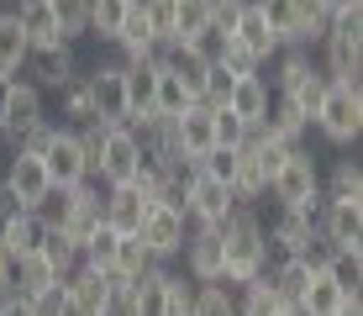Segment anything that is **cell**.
Wrapping results in <instances>:
<instances>
[{"instance_id": "obj_1", "label": "cell", "mask_w": 363, "mask_h": 316, "mask_svg": "<svg viewBox=\"0 0 363 316\" xmlns=\"http://www.w3.org/2000/svg\"><path fill=\"white\" fill-rule=\"evenodd\" d=\"M216 232H221V258H227V285H247L269 269V258H274L269 232H264L253 206H232Z\"/></svg>"}, {"instance_id": "obj_2", "label": "cell", "mask_w": 363, "mask_h": 316, "mask_svg": "<svg viewBox=\"0 0 363 316\" xmlns=\"http://www.w3.org/2000/svg\"><path fill=\"white\" fill-rule=\"evenodd\" d=\"M43 217H48V227H53L58 237H69L74 248H84L95 237V227H100V185L84 180L74 190H58V195L43 206Z\"/></svg>"}, {"instance_id": "obj_3", "label": "cell", "mask_w": 363, "mask_h": 316, "mask_svg": "<svg viewBox=\"0 0 363 316\" xmlns=\"http://www.w3.org/2000/svg\"><path fill=\"white\" fill-rule=\"evenodd\" d=\"M143 169V143L132 126H100V143L90 148V180L100 185H132Z\"/></svg>"}, {"instance_id": "obj_4", "label": "cell", "mask_w": 363, "mask_h": 316, "mask_svg": "<svg viewBox=\"0 0 363 316\" xmlns=\"http://www.w3.org/2000/svg\"><path fill=\"white\" fill-rule=\"evenodd\" d=\"M316 132L327 137L332 148H347V143H358V132H363V85H332L327 80V95H321V106H316Z\"/></svg>"}, {"instance_id": "obj_5", "label": "cell", "mask_w": 363, "mask_h": 316, "mask_svg": "<svg viewBox=\"0 0 363 316\" xmlns=\"http://www.w3.org/2000/svg\"><path fill=\"white\" fill-rule=\"evenodd\" d=\"M321 48H327L321 74H327L332 85H358V74H363V11L337 16L327 27V37H321Z\"/></svg>"}, {"instance_id": "obj_6", "label": "cell", "mask_w": 363, "mask_h": 316, "mask_svg": "<svg viewBox=\"0 0 363 316\" xmlns=\"http://www.w3.org/2000/svg\"><path fill=\"white\" fill-rule=\"evenodd\" d=\"M269 195L279 200V206L316 211L321 206V169H316V158H311L306 148H290V153L279 158V169H274V180H269Z\"/></svg>"}, {"instance_id": "obj_7", "label": "cell", "mask_w": 363, "mask_h": 316, "mask_svg": "<svg viewBox=\"0 0 363 316\" xmlns=\"http://www.w3.org/2000/svg\"><path fill=\"white\" fill-rule=\"evenodd\" d=\"M279 95L290 100V106H300L306 116H316L321 95H327V74L311 63L306 48H284V63H279Z\"/></svg>"}, {"instance_id": "obj_8", "label": "cell", "mask_w": 363, "mask_h": 316, "mask_svg": "<svg viewBox=\"0 0 363 316\" xmlns=\"http://www.w3.org/2000/svg\"><path fill=\"white\" fill-rule=\"evenodd\" d=\"M37 158H43V169H48V180H53V190H74V185L90 180V158H84L79 132H74V126H53V137H48V148H43Z\"/></svg>"}, {"instance_id": "obj_9", "label": "cell", "mask_w": 363, "mask_h": 316, "mask_svg": "<svg viewBox=\"0 0 363 316\" xmlns=\"http://www.w3.org/2000/svg\"><path fill=\"white\" fill-rule=\"evenodd\" d=\"M137 237H143V248L153 253V263H169L184 253V237H190V217L184 211H169V206H147L143 227H137Z\"/></svg>"}, {"instance_id": "obj_10", "label": "cell", "mask_w": 363, "mask_h": 316, "mask_svg": "<svg viewBox=\"0 0 363 316\" xmlns=\"http://www.w3.org/2000/svg\"><path fill=\"white\" fill-rule=\"evenodd\" d=\"M316 227L342 258H363V206L358 200H321Z\"/></svg>"}, {"instance_id": "obj_11", "label": "cell", "mask_w": 363, "mask_h": 316, "mask_svg": "<svg viewBox=\"0 0 363 316\" xmlns=\"http://www.w3.org/2000/svg\"><path fill=\"white\" fill-rule=\"evenodd\" d=\"M84 90H90L95 121L127 126V74H121V63H95V69L84 74Z\"/></svg>"}, {"instance_id": "obj_12", "label": "cell", "mask_w": 363, "mask_h": 316, "mask_svg": "<svg viewBox=\"0 0 363 316\" xmlns=\"http://www.w3.org/2000/svg\"><path fill=\"white\" fill-rule=\"evenodd\" d=\"M37 121H48L43 90H37L32 80H11V85H6V100H0V137H6V143H16V137H27Z\"/></svg>"}, {"instance_id": "obj_13", "label": "cell", "mask_w": 363, "mask_h": 316, "mask_svg": "<svg viewBox=\"0 0 363 316\" xmlns=\"http://www.w3.org/2000/svg\"><path fill=\"white\" fill-rule=\"evenodd\" d=\"M6 190L16 195V206L21 211H43L48 200L58 195L53 180H48V169H43V158L37 153H11V169H6Z\"/></svg>"}, {"instance_id": "obj_14", "label": "cell", "mask_w": 363, "mask_h": 316, "mask_svg": "<svg viewBox=\"0 0 363 316\" xmlns=\"http://www.w3.org/2000/svg\"><path fill=\"white\" fill-rule=\"evenodd\" d=\"M158 58H121V74H127V126L137 132V126L153 121V85H158Z\"/></svg>"}, {"instance_id": "obj_15", "label": "cell", "mask_w": 363, "mask_h": 316, "mask_svg": "<svg viewBox=\"0 0 363 316\" xmlns=\"http://www.w3.org/2000/svg\"><path fill=\"white\" fill-rule=\"evenodd\" d=\"M184 269H190L195 285H211V280H227V258H221V232L216 227H190L184 237Z\"/></svg>"}, {"instance_id": "obj_16", "label": "cell", "mask_w": 363, "mask_h": 316, "mask_svg": "<svg viewBox=\"0 0 363 316\" xmlns=\"http://www.w3.org/2000/svg\"><path fill=\"white\" fill-rule=\"evenodd\" d=\"M147 206H153V200H147L137 185H106V195H100V222H106L116 237H132L137 227H143Z\"/></svg>"}, {"instance_id": "obj_17", "label": "cell", "mask_w": 363, "mask_h": 316, "mask_svg": "<svg viewBox=\"0 0 363 316\" xmlns=\"http://www.w3.org/2000/svg\"><path fill=\"white\" fill-rule=\"evenodd\" d=\"M232 206H237V195H232V190L221 185V180H206V174L195 169L190 195H184V217H190L195 227H221Z\"/></svg>"}, {"instance_id": "obj_18", "label": "cell", "mask_w": 363, "mask_h": 316, "mask_svg": "<svg viewBox=\"0 0 363 316\" xmlns=\"http://www.w3.org/2000/svg\"><path fill=\"white\" fill-rule=\"evenodd\" d=\"M27 69L37 74V90H64V85L79 80V53H74V43H53V48H37L27 58Z\"/></svg>"}, {"instance_id": "obj_19", "label": "cell", "mask_w": 363, "mask_h": 316, "mask_svg": "<svg viewBox=\"0 0 363 316\" xmlns=\"http://www.w3.org/2000/svg\"><path fill=\"white\" fill-rule=\"evenodd\" d=\"M121 311L127 316H169V269L153 263L147 274H137L121 295Z\"/></svg>"}, {"instance_id": "obj_20", "label": "cell", "mask_w": 363, "mask_h": 316, "mask_svg": "<svg viewBox=\"0 0 363 316\" xmlns=\"http://www.w3.org/2000/svg\"><path fill=\"white\" fill-rule=\"evenodd\" d=\"M221 111H232L247 132H258V126H264V116H269V80H264V74H237L232 100H227Z\"/></svg>"}, {"instance_id": "obj_21", "label": "cell", "mask_w": 363, "mask_h": 316, "mask_svg": "<svg viewBox=\"0 0 363 316\" xmlns=\"http://www.w3.org/2000/svg\"><path fill=\"white\" fill-rule=\"evenodd\" d=\"M316 211H321V206H316ZM316 211H306V206H279L274 227H264V232H269V253H279V258H295L300 243L311 237V227H316Z\"/></svg>"}, {"instance_id": "obj_22", "label": "cell", "mask_w": 363, "mask_h": 316, "mask_svg": "<svg viewBox=\"0 0 363 316\" xmlns=\"http://www.w3.org/2000/svg\"><path fill=\"white\" fill-rule=\"evenodd\" d=\"M174 137H179L184 158H206L211 148H216V111L195 100L184 116H174Z\"/></svg>"}, {"instance_id": "obj_23", "label": "cell", "mask_w": 363, "mask_h": 316, "mask_svg": "<svg viewBox=\"0 0 363 316\" xmlns=\"http://www.w3.org/2000/svg\"><path fill=\"white\" fill-rule=\"evenodd\" d=\"M227 37H232L237 48H247V53H253L258 63H269L274 53H279V37L269 32V21L258 16V6H253V0H247V6L237 11V21H232V32H227Z\"/></svg>"}, {"instance_id": "obj_24", "label": "cell", "mask_w": 363, "mask_h": 316, "mask_svg": "<svg viewBox=\"0 0 363 316\" xmlns=\"http://www.w3.org/2000/svg\"><path fill=\"white\" fill-rule=\"evenodd\" d=\"M64 290V274L53 269V263L43 258V253H32V258H16V295L32 300V306H43L48 295H58Z\"/></svg>"}, {"instance_id": "obj_25", "label": "cell", "mask_w": 363, "mask_h": 316, "mask_svg": "<svg viewBox=\"0 0 363 316\" xmlns=\"http://www.w3.org/2000/svg\"><path fill=\"white\" fill-rule=\"evenodd\" d=\"M342 295H353V290L337 280L332 269H311V280H306V290H300L295 311L300 316H332L337 306H342Z\"/></svg>"}, {"instance_id": "obj_26", "label": "cell", "mask_w": 363, "mask_h": 316, "mask_svg": "<svg viewBox=\"0 0 363 316\" xmlns=\"http://www.w3.org/2000/svg\"><path fill=\"white\" fill-rule=\"evenodd\" d=\"M48 237V217L43 211H16L6 227H0V248L11 253V258H32L37 248H43Z\"/></svg>"}, {"instance_id": "obj_27", "label": "cell", "mask_w": 363, "mask_h": 316, "mask_svg": "<svg viewBox=\"0 0 363 316\" xmlns=\"http://www.w3.org/2000/svg\"><path fill=\"white\" fill-rule=\"evenodd\" d=\"M27 58H32V43L21 32L16 11H0V80H21Z\"/></svg>"}, {"instance_id": "obj_28", "label": "cell", "mask_w": 363, "mask_h": 316, "mask_svg": "<svg viewBox=\"0 0 363 316\" xmlns=\"http://www.w3.org/2000/svg\"><path fill=\"white\" fill-rule=\"evenodd\" d=\"M195 106V95L184 90V80L169 69V58H158V85H153V116H164V121H174V116H184V111Z\"/></svg>"}, {"instance_id": "obj_29", "label": "cell", "mask_w": 363, "mask_h": 316, "mask_svg": "<svg viewBox=\"0 0 363 316\" xmlns=\"http://www.w3.org/2000/svg\"><path fill=\"white\" fill-rule=\"evenodd\" d=\"M306 126H311V116L300 106H290L284 95H274L269 100V116H264V132L274 137V143H284V148H300V137H306Z\"/></svg>"}, {"instance_id": "obj_30", "label": "cell", "mask_w": 363, "mask_h": 316, "mask_svg": "<svg viewBox=\"0 0 363 316\" xmlns=\"http://www.w3.org/2000/svg\"><path fill=\"white\" fill-rule=\"evenodd\" d=\"M16 21H21V32H27L32 53H37V48L64 43V37H58V21H53V6H48V0H16Z\"/></svg>"}, {"instance_id": "obj_31", "label": "cell", "mask_w": 363, "mask_h": 316, "mask_svg": "<svg viewBox=\"0 0 363 316\" xmlns=\"http://www.w3.org/2000/svg\"><path fill=\"white\" fill-rule=\"evenodd\" d=\"M264 280H269V290L284 300V306H295V300H300V290H306V280H311V269H306L300 258H269Z\"/></svg>"}, {"instance_id": "obj_32", "label": "cell", "mask_w": 363, "mask_h": 316, "mask_svg": "<svg viewBox=\"0 0 363 316\" xmlns=\"http://www.w3.org/2000/svg\"><path fill=\"white\" fill-rule=\"evenodd\" d=\"M116 48H121V58H153V53H164V48H158V37H153V27H147V21H143V11H137V0H132L127 21H121Z\"/></svg>"}, {"instance_id": "obj_33", "label": "cell", "mask_w": 363, "mask_h": 316, "mask_svg": "<svg viewBox=\"0 0 363 316\" xmlns=\"http://www.w3.org/2000/svg\"><path fill=\"white\" fill-rule=\"evenodd\" d=\"M327 27H332V16L316 6V0H300V6H295V27H290V37H284V48H311V43H321Z\"/></svg>"}, {"instance_id": "obj_34", "label": "cell", "mask_w": 363, "mask_h": 316, "mask_svg": "<svg viewBox=\"0 0 363 316\" xmlns=\"http://www.w3.org/2000/svg\"><path fill=\"white\" fill-rule=\"evenodd\" d=\"M127 11H132V0H90V37H100V43L116 48Z\"/></svg>"}, {"instance_id": "obj_35", "label": "cell", "mask_w": 363, "mask_h": 316, "mask_svg": "<svg viewBox=\"0 0 363 316\" xmlns=\"http://www.w3.org/2000/svg\"><path fill=\"white\" fill-rule=\"evenodd\" d=\"M153 269V253L143 248V237H116V258H111V274L116 280H137V274H147Z\"/></svg>"}, {"instance_id": "obj_36", "label": "cell", "mask_w": 363, "mask_h": 316, "mask_svg": "<svg viewBox=\"0 0 363 316\" xmlns=\"http://www.w3.org/2000/svg\"><path fill=\"white\" fill-rule=\"evenodd\" d=\"M190 316H237V295L227 290V280H211V285H195Z\"/></svg>"}, {"instance_id": "obj_37", "label": "cell", "mask_w": 363, "mask_h": 316, "mask_svg": "<svg viewBox=\"0 0 363 316\" xmlns=\"http://www.w3.org/2000/svg\"><path fill=\"white\" fill-rule=\"evenodd\" d=\"M211 27V0H174V48Z\"/></svg>"}, {"instance_id": "obj_38", "label": "cell", "mask_w": 363, "mask_h": 316, "mask_svg": "<svg viewBox=\"0 0 363 316\" xmlns=\"http://www.w3.org/2000/svg\"><path fill=\"white\" fill-rule=\"evenodd\" d=\"M321 200H358V206H363V169L353 158H337L332 180H327V190H321Z\"/></svg>"}, {"instance_id": "obj_39", "label": "cell", "mask_w": 363, "mask_h": 316, "mask_svg": "<svg viewBox=\"0 0 363 316\" xmlns=\"http://www.w3.org/2000/svg\"><path fill=\"white\" fill-rule=\"evenodd\" d=\"M48 6H53V21H58V37H64V43L90 32V0H48Z\"/></svg>"}, {"instance_id": "obj_40", "label": "cell", "mask_w": 363, "mask_h": 316, "mask_svg": "<svg viewBox=\"0 0 363 316\" xmlns=\"http://www.w3.org/2000/svg\"><path fill=\"white\" fill-rule=\"evenodd\" d=\"M279 306H284V300L269 290L264 274H258V280H247V285H242V295H237V316H274Z\"/></svg>"}, {"instance_id": "obj_41", "label": "cell", "mask_w": 363, "mask_h": 316, "mask_svg": "<svg viewBox=\"0 0 363 316\" xmlns=\"http://www.w3.org/2000/svg\"><path fill=\"white\" fill-rule=\"evenodd\" d=\"M137 11H143V21L153 27V37H158V48H174V0H137Z\"/></svg>"}, {"instance_id": "obj_42", "label": "cell", "mask_w": 363, "mask_h": 316, "mask_svg": "<svg viewBox=\"0 0 363 316\" xmlns=\"http://www.w3.org/2000/svg\"><path fill=\"white\" fill-rule=\"evenodd\" d=\"M232 85H237V74L227 69V63H211V69H206V85H200V106L221 111V106L232 100Z\"/></svg>"}, {"instance_id": "obj_43", "label": "cell", "mask_w": 363, "mask_h": 316, "mask_svg": "<svg viewBox=\"0 0 363 316\" xmlns=\"http://www.w3.org/2000/svg\"><path fill=\"white\" fill-rule=\"evenodd\" d=\"M37 253H43V258H48V263H53V269H58V274H64V280H69V274H74V269H79V248H74V243H69V237H58V232H53V227H48V237H43V248H37Z\"/></svg>"}, {"instance_id": "obj_44", "label": "cell", "mask_w": 363, "mask_h": 316, "mask_svg": "<svg viewBox=\"0 0 363 316\" xmlns=\"http://www.w3.org/2000/svg\"><path fill=\"white\" fill-rule=\"evenodd\" d=\"M258 6V16L269 21V32L279 37V48H284V37H290V27H295V6L300 0H253Z\"/></svg>"}, {"instance_id": "obj_45", "label": "cell", "mask_w": 363, "mask_h": 316, "mask_svg": "<svg viewBox=\"0 0 363 316\" xmlns=\"http://www.w3.org/2000/svg\"><path fill=\"white\" fill-rule=\"evenodd\" d=\"M195 169L206 174V180H221V185L232 190V174H237V148H221V143H216L206 158H195Z\"/></svg>"}, {"instance_id": "obj_46", "label": "cell", "mask_w": 363, "mask_h": 316, "mask_svg": "<svg viewBox=\"0 0 363 316\" xmlns=\"http://www.w3.org/2000/svg\"><path fill=\"white\" fill-rule=\"evenodd\" d=\"M58 95H64V116H69L74 126H84V121H95V106H90V90H84V74H79V80H74V85H64V90H58Z\"/></svg>"}, {"instance_id": "obj_47", "label": "cell", "mask_w": 363, "mask_h": 316, "mask_svg": "<svg viewBox=\"0 0 363 316\" xmlns=\"http://www.w3.org/2000/svg\"><path fill=\"white\" fill-rule=\"evenodd\" d=\"M295 258L306 263V269H332V263H337V248L327 243V237H321V227H311V237L300 243V253H295Z\"/></svg>"}, {"instance_id": "obj_48", "label": "cell", "mask_w": 363, "mask_h": 316, "mask_svg": "<svg viewBox=\"0 0 363 316\" xmlns=\"http://www.w3.org/2000/svg\"><path fill=\"white\" fill-rule=\"evenodd\" d=\"M179 48H190V53L206 58V63H221V53H227V32H221V27H206V32H195L190 43H179Z\"/></svg>"}, {"instance_id": "obj_49", "label": "cell", "mask_w": 363, "mask_h": 316, "mask_svg": "<svg viewBox=\"0 0 363 316\" xmlns=\"http://www.w3.org/2000/svg\"><path fill=\"white\" fill-rule=\"evenodd\" d=\"M247 137H253V132H247V126L237 121L232 111H216V143H221V148H242Z\"/></svg>"}, {"instance_id": "obj_50", "label": "cell", "mask_w": 363, "mask_h": 316, "mask_svg": "<svg viewBox=\"0 0 363 316\" xmlns=\"http://www.w3.org/2000/svg\"><path fill=\"white\" fill-rule=\"evenodd\" d=\"M195 285H184V274H169V316H190Z\"/></svg>"}, {"instance_id": "obj_51", "label": "cell", "mask_w": 363, "mask_h": 316, "mask_svg": "<svg viewBox=\"0 0 363 316\" xmlns=\"http://www.w3.org/2000/svg\"><path fill=\"white\" fill-rule=\"evenodd\" d=\"M221 63H227L232 74H264V63H258L253 53H247V48H237L232 37H227V53H221Z\"/></svg>"}, {"instance_id": "obj_52", "label": "cell", "mask_w": 363, "mask_h": 316, "mask_svg": "<svg viewBox=\"0 0 363 316\" xmlns=\"http://www.w3.org/2000/svg\"><path fill=\"white\" fill-rule=\"evenodd\" d=\"M11 290H16V258H11V253L0 248V300H6Z\"/></svg>"}, {"instance_id": "obj_53", "label": "cell", "mask_w": 363, "mask_h": 316, "mask_svg": "<svg viewBox=\"0 0 363 316\" xmlns=\"http://www.w3.org/2000/svg\"><path fill=\"white\" fill-rule=\"evenodd\" d=\"M0 316H37V306H32V300H21L16 290H11V295L0 300Z\"/></svg>"}, {"instance_id": "obj_54", "label": "cell", "mask_w": 363, "mask_h": 316, "mask_svg": "<svg viewBox=\"0 0 363 316\" xmlns=\"http://www.w3.org/2000/svg\"><path fill=\"white\" fill-rule=\"evenodd\" d=\"M316 6L337 21V16H353V11H363V0H316Z\"/></svg>"}, {"instance_id": "obj_55", "label": "cell", "mask_w": 363, "mask_h": 316, "mask_svg": "<svg viewBox=\"0 0 363 316\" xmlns=\"http://www.w3.org/2000/svg\"><path fill=\"white\" fill-rule=\"evenodd\" d=\"M16 211H21V206H16V195H11V190H6V180H0V227H6L11 217H16Z\"/></svg>"}, {"instance_id": "obj_56", "label": "cell", "mask_w": 363, "mask_h": 316, "mask_svg": "<svg viewBox=\"0 0 363 316\" xmlns=\"http://www.w3.org/2000/svg\"><path fill=\"white\" fill-rule=\"evenodd\" d=\"M53 316H90V311H84L79 300H74L69 290H64V295H58V306H53Z\"/></svg>"}, {"instance_id": "obj_57", "label": "cell", "mask_w": 363, "mask_h": 316, "mask_svg": "<svg viewBox=\"0 0 363 316\" xmlns=\"http://www.w3.org/2000/svg\"><path fill=\"white\" fill-rule=\"evenodd\" d=\"M332 316H363V300H358V290H353V295H342V306H337Z\"/></svg>"}, {"instance_id": "obj_58", "label": "cell", "mask_w": 363, "mask_h": 316, "mask_svg": "<svg viewBox=\"0 0 363 316\" xmlns=\"http://www.w3.org/2000/svg\"><path fill=\"white\" fill-rule=\"evenodd\" d=\"M274 316H300V311H295V306H279V311H274Z\"/></svg>"}, {"instance_id": "obj_59", "label": "cell", "mask_w": 363, "mask_h": 316, "mask_svg": "<svg viewBox=\"0 0 363 316\" xmlns=\"http://www.w3.org/2000/svg\"><path fill=\"white\" fill-rule=\"evenodd\" d=\"M6 85H11V80H0V100H6Z\"/></svg>"}]
</instances>
